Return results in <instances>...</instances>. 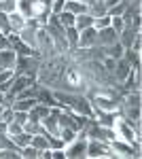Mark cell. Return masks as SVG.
Here are the masks:
<instances>
[{
	"label": "cell",
	"mask_w": 142,
	"mask_h": 159,
	"mask_svg": "<svg viewBox=\"0 0 142 159\" xmlns=\"http://www.w3.org/2000/svg\"><path fill=\"white\" fill-rule=\"evenodd\" d=\"M9 138L15 142V147H19V148L28 147L32 142V134H28V132H21V134H17V136H9Z\"/></svg>",
	"instance_id": "obj_20"
},
{
	"label": "cell",
	"mask_w": 142,
	"mask_h": 159,
	"mask_svg": "<svg viewBox=\"0 0 142 159\" xmlns=\"http://www.w3.org/2000/svg\"><path fill=\"white\" fill-rule=\"evenodd\" d=\"M70 110L72 112H79V115H85V117H94V108H91V102L87 98H81V96H72L70 102Z\"/></svg>",
	"instance_id": "obj_3"
},
{
	"label": "cell",
	"mask_w": 142,
	"mask_h": 159,
	"mask_svg": "<svg viewBox=\"0 0 142 159\" xmlns=\"http://www.w3.org/2000/svg\"><path fill=\"white\" fill-rule=\"evenodd\" d=\"M95 34H98V30H95L94 25L81 30V32H79V47H83V49L94 47V45H95Z\"/></svg>",
	"instance_id": "obj_6"
},
{
	"label": "cell",
	"mask_w": 142,
	"mask_h": 159,
	"mask_svg": "<svg viewBox=\"0 0 142 159\" xmlns=\"http://www.w3.org/2000/svg\"><path fill=\"white\" fill-rule=\"evenodd\" d=\"M66 7V0H53L51 2V15H59Z\"/></svg>",
	"instance_id": "obj_29"
},
{
	"label": "cell",
	"mask_w": 142,
	"mask_h": 159,
	"mask_svg": "<svg viewBox=\"0 0 142 159\" xmlns=\"http://www.w3.org/2000/svg\"><path fill=\"white\" fill-rule=\"evenodd\" d=\"M127 4H130V2H117V4H115V7H110L106 13L110 15V17H121V15L125 13V9H127Z\"/></svg>",
	"instance_id": "obj_23"
},
{
	"label": "cell",
	"mask_w": 142,
	"mask_h": 159,
	"mask_svg": "<svg viewBox=\"0 0 142 159\" xmlns=\"http://www.w3.org/2000/svg\"><path fill=\"white\" fill-rule=\"evenodd\" d=\"M36 30L38 28H34V25H24L17 34H19V38L24 40L25 45L30 47L32 51H38V40H36Z\"/></svg>",
	"instance_id": "obj_5"
},
{
	"label": "cell",
	"mask_w": 142,
	"mask_h": 159,
	"mask_svg": "<svg viewBox=\"0 0 142 159\" xmlns=\"http://www.w3.org/2000/svg\"><path fill=\"white\" fill-rule=\"evenodd\" d=\"M108 25H110V15H102V17H95L94 19L95 30H102V28H108Z\"/></svg>",
	"instance_id": "obj_26"
},
{
	"label": "cell",
	"mask_w": 142,
	"mask_h": 159,
	"mask_svg": "<svg viewBox=\"0 0 142 159\" xmlns=\"http://www.w3.org/2000/svg\"><path fill=\"white\" fill-rule=\"evenodd\" d=\"M2 110H4V104H0V121H2Z\"/></svg>",
	"instance_id": "obj_39"
},
{
	"label": "cell",
	"mask_w": 142,
	"mask_h": 159,
	"mask_svg": "<svg viewBox=\"0 0 142 159\" xmlns=\"http://www.w3.org/2000/svg\"><path fill=\"white\" fill-rule=\"evenodd\" d=\"M0 104H4V93L0 91Z\"/></svg>",
	"instance_id": "obj_40"
},
{
	"label": "cell",
	"mask_w": 142,
	"mask_h": 159,
	"mask_svg": "<svg viewBox=\"0 0 142 159\" xmlns=\"http://www.w3.org/2000/svg\"><path fill=\"white\" fill-rule=\"evenodd\" d=\"M64 11L72 13V15H81V13H87V4H83V2H76V0H66Z\"/></svg>",
	"instance_id": "obj_17"
},
{
	"label": "cell",
	"mask_w": 142,
	"mask_h": 159,
	"mask_svg": "<svg viewBox=\"0 0 142 159\" xmlns=\"http://www.w3.org/2000/svg\"><path fill=\"white\" fill-rule=\"evenodd\" d=\"M125 106H140V91L130 93V96H127V100H125Z\"/></svg>",
	"instance_id": "obj_31"
},
{
	"label": "cell",
	"mask_w": 142,
	"mask_h": 159,
	"mask_svg": "<svg viewBox=\"0 0 142 159\" xmlns=\"http://www.w3.org/2000/svg\"><path fill=\"white\" fill-rule=\"evenodd\" d=\"M110 148H112V151H117V153H121V155H127V157H138V153L134 151V147H127V144L117 142V140H112Z\"/></svg>",
	"instance_id": "obj_18"
},
{
	"label": "cell",
	"mask_w": 142,
	"mask_h": 159,
	"mask_svg": "<svg viewBox=\"0 0 142 159\" xmlns=\"http://www.w3.org/2000/svg\"><path fill=\"white\" fill-rule=\"evenodd\" d=\"M108 9H106V4L102 2V0H91L89 4H87V15H91V17H102V15H108Z\"/></svg>",
	"instance_id": "obj_9"
},
{
	"label": "cell",
	"mask_w": 142,
	"mask_h": 159,
	"mask_svg": "<svg viewBox=\"0 0 142 159\" xmlns=\"http://www.w3.org/2000/svg\"><path fill=\"white\" fill-rule=\"evenodd\" d=\"M11 32V28H9V17H7V13L0 11V34H9Z\"/></svg>",
	"instance_id": "obj_28"
},
{
	"label": "cell",
	"mask_w": 142,
	"mask_h": 159,
	"mask_svg": "<svg viewBox=\"0 0 142 159\" xmlns=\"http://www.w3.org/2000/svg\"><path fill=\"white\" fill-rule=\"evenodd\" d=\"M7 17H9V28H11V32H19V30L25 25V17L21 15V13L13 11V13H9Z\"/></svg>",
	"instance_id": "obj_12"
},
{
	"label": "cell",
	"mask_w": 142,
	"mask_h": 159,
	"mask_svg": "<svg viewBox=\"0 0 142 159\" xmlns=\"http://www.w3.org/2000/svg\"><path fill=\"white\" fill-rule=\"evenodd\" d=\"M102 49H104V55H106V57H112V60H119V57H123V45H121V43H115V45H108V47H102Z\"/></svg>",
	"instance_id": "obj_14"
},
{
	"label": "cell",
	"mask_w": 142,
	"mask_h": 159,
	"mask_svg": "<svg viewBox=\"0 0 142 159\" xmlns=\"http://www.w3.org/2000/svg\"><path fill=\"white\" fill-rule=\"evenodd\" d=\"M110 28L119 34V32L125 28V25H123V19H121V17H110Z\"/></svg>",
	"instance_id": "obj_32"
},
{
	"label": "cell",
	"mask_w": 142,
	"mask_h": 159,
	"mask_svg": "<svg viewBox=\"0 0 142 159\" xmlns=\"http://www.w3.org/2000/svg\"><path fill=\"white\" fill-rule=\"evenodd\" d=\"M15 61H17V53L13 49L0 51V70H11V68H15Z\"/></svg>",
	"instance_id": "obj_8"
},
{
	"label": "cell",
	"mask_w": 142,
	"mask_h": 159,
	"mask_svg": "<svg viewBox=\"0 0 142 159\" xmlns=\"http://www.w3.org/2000/svg\"><path fill=\"white\" fill-rule=\"evenodd\" d=\"M38 153H40V151L34 148L32 144H28V147L21 148V157H25V159H36V157H38Z\"/></svg>",
	"instance_id": "obj_27"
},
{
	"label": "cell",
	"mask_w": 142,
	"mask_h": 159,
	"mask_svg": "<svg viewBox=\"0 0 142 159\" xmlns=\"http://www.w3.org/2000/svg\"><path fill=\"white\" fill-rule=\"evenodd\" d=\"M94 25V17L91 15H87V13H81V15H76L74 17V28L81 32V30H85V28H91Z\"/></svg>",
	"instance_id": "obj_15"
},
{
	"label": "cell",
	"mask_w": 142,
	"mask_h": 159,
	"mask_svg": "<svg viewBox=\"0 0 142 159\" xmlns=\"http://www.w3.org/2000/svg\"><path fill=\"white\" fill-rule=\"evenodd\" d=\"M21 132H24V125H19L17 121L7 123V136H17V134H21Z\"/></svg>",
	"instance_id": "obj_25"
},
{
	"label": "cell",
	"mask_w": 142,
	"mask_h": 159,
	"mask_svg": "<svg viewBox=\"0 0 142 159\" xmlns=\"http://www.w3.org/2000/svg\"><path fill=\"white\" fill-rule=\"evenodd\" d=\"M0 11L7 13V15L17 11V0H0Z\"/></svg>",
	"instance_id": "obj_24"
},
{
	"label": "cell",
	"mask_w": 142,
	"mask_h": 159,
	"mask_svg": "<svg viewBox=\"0 0 142 159\" xmlns=\"http://www.w3.org/2000/svg\"><path fill=\"white\" fill-rule=\"evenodd\" d=\"M104 4H106V9H110V7H115L117 2H121V0H102Z\"/></svg>",
	"instance_id": "obj_37"
},
{
	"label": "cell",
	"mask_w": 142,
	"mask_h": 159,
	"mask_svg": "<svg viewBox=\"0 0 142 159\" xmlns=\"http://www.w3.org/2000/svg\"><path fill=\"white\" fill-rule=\"evenodd\" d=\"M74 136H76L74 129H70V127H59V138H62L64 144H70L72 140H74Z\"/></svg>",
	"instance_id": "obj_22"
},
{
	"label": "cell",
	"mask_w": 142,
	"mask_h": 159,
	"mask_svg": "<svg viewBox=\"0 0 142 159\" xmlns=\"http://www.w3.org/2000/svg\"><path fill=\"white\" fill-rule=\"evenodd\" d=\"M74 17H76V15H72V13H68V11H62L57 15V21L64 25V28H70V25H74Z\"/></svg>",
	"instance_id": "obj_21"
},
{
	"label": "cell",
	"mask_w": 142,
	"mask_h": 159,
	"mask_svg": "<svg viewBox=\"0 0 142 159\" xmlns=\"http://www.w3.org/2000/svg\"><path fill=\"white\" fill-rule=\"evenodd\" d=\"M119 40V34L108 25V28H102V30H98V34H95V45H100V47H108V45H115Z\"/></svg>",
	"instance_id": "obj_4"
},
{
	"label": "cell",
	"mask_w": 142,
	"mask_h": 159,
	"mask_svg": "<svg viewBox=\"0 0 142 159\" xmlns=\"http://www.w3.org/2000/svg\"><path fill=\"white\" fill-rule=\"evenodd\" d=\"M76 134H79V140H72L70 147L66 148V157H70V159L85 157L87 155V136H85L83 129H79Z\"/></svg>",
	"instance_id": "obj_1"
},
{
	"label": "cell",
	"mask_w": 142,
	"mask_h": 159,
	"mask_svg": "<svg viewBox=\"0 0 142 159\" xmlns=\"http://www.w3.org/2000/svg\"><path fill=\"white\" fill-rule=\"evenodd\" d=\"M85 157H112V148L110 142H100V140H91L87 144V155Z\"/></svg>",
	"instance_id": "obj_2"
},
{
	"label": "cell",
	"mask_w": 142,
	"mask_h": 159,
	"mask_svg": "<svg viewBox=\"0 0 142 159\" xmlns=\"http://www.w3.org/2000/svg\"><path fill=\"white\" fill-rule=\"evenodd\" d=\"M2 121H4V123H11L13 121V108H11V106H4V110H2Z\"/></svg>",
	"instance_id": "obj_33"
},
{
	"label": "cell",
	"mask_w": 142,
	"mask_h": 159,
	"mask_svg": "<svg viewBox=\"0 0 142 159\" xmlns=\"http://www.w3.org/2000/svg\"><path fill=\"white\" fill-rule=\"evenodd\" d=\"M51 157L64 159V157H66V151H64V147H62V148H51Z\"/></svg>",
	"instance_id": "obj_35"
},
{
	"label": "cell",
	"mask_w": 142,
	"mask_h": 159,
	"mask_svg": "<svg viewBox=\"0 0 142 159\" xmlns=\"http://www.w3.org/2000/svg\"><path fill=\"white\" fill-rule=\"evenodd\" d=\"M2 134H7V123L4 121H0V136Z\"/></svg>",
	"instance_id": "obj_38"
},
{
	"label": "cell",
	"mask_w": 142,
	"mask_h": 159,
	"mask_svg": "<svg viewBox=\"0 0 142 159\" xmlns=\"http://www.w3.org/2000/svg\"><path fill=\"white\" fill-rule=\"evenodd\" d=\"M138 34H140V32H136V30H131V28H123V30L119 32V43L123 45V49H130L134 38L138 36Z\"/></svg>",
	"instance_id": "obj_10"
},
{
	"label": "cell",
	"mask_w": 142,
	"mask_h": 159,
	"mask_svg": "<svg viewBox=\"0 0 142 159\" xmlns=\"http://www.w3.org/2000/svg\"><path fill=\"white\" fill-rule=\"evenodd\" d=\"M76 2H83V4H89L91 0H76Z\"/></svg>",
	"instance_id": "obj_41"
},
{
	"label": "cell",
	"mask_w": 142,
	"mask_h": 159,
	"mask_svg": "<svg viewBox=\"0 0 142 159\" xmlns=\"http://www.w3.org/2000/svg\"><path fill=\"white\" fill-rule=\"evenodd\" d=\"M13 76H15V70H0V83H4V81H11Z\"/></svg>",
	"instance_id": "obj_34"
},
{
	"label": "cell",
	"mask_w": 142,
	"mask_h": 159,
	"mask_svg": "<svg viewBox=\"0 0 142 159\" xmlns=\"http://www.w3.org/2000/svg\"><path fill=\"white\" fill-rule=\"evenodd\" d=\"M34 106H36V98H24V100H15V102L11 104V108H13V110H25V112H28V110H32Z\"/></svg>",
	"instance_id": "obj_16"
},
{
	"label": "cell",
	"mask_w": 142,
	"mask_h": 159,
	"mask_svg": "<svg viewBox=\"0 0 142 159\" xmlns=\"http://www.w3.org/2000/svg\"><path fill=\"white\" fill-rule=\"evenodd\" d=\"M64 36H66V43L70 45V47H79V30L74 28V25H70V28H64Z\"/></svg>",
	"instance_id": "obj_19"
},
{
	"label": "cell",
	"mask_w": 142,
	"mask_h": 159,
	"mask_svg": "<svg viewBox=\"0 0 142 159\" xmlns=\"http://www.w3.org/2000/svg\"><path fill=\"white\" fill-rule=\"evenodd\" d=\"M130 72H131V66L123 60V57H119V60L115 61V68H112V74L117 76V81H119V83H123V81L127 79V74H130Z\"/></svg>",
	"instance_id": "obj_7"
},
{
	"label": "cell",
	"mask_w": 142,
	"mask_h": 159,
	"mask_svg": "<svg viewBox=\"0 0 142 159\" xmlns=\"http://www.w3.org/2000/svg\"><path fill=\"white\" fill-rule=\"evenodd\" d=\"M36 102H40V104H47V106H57V102H55V96L49 91L47 87H38V91H36Z\"/></svg>",
	"instance_id": "obj_11"
},
{
	"label": "cell",
	"mask_w": 142,
	"mask_h": 159,
	"mask_svg": "<svg viewBox=\"0 0 142 159\" xmlns=\"http://www.w3.org/2000/svg\"><path fill=\"white\" fill-rule=\"evenodd\" d=\"M13 121H17L19 125H24L28 121V112L25 110H13Z\"/></svg>",
	"instance_id": "obj_30"
},
{
	"label": "cell",
	"mask_w": 142,
	"mask_h": 159,
	"mask_svg": "<svg viewBox=\"0 0 142 159\" xmlns=\"http://www.w3.org/2000/svg\"><path fill=\"white\" fill-rule=\"evenodd\" d=\"M121 2H130V0H121Z\"/></svg>",
	"instance_id": "obj_42"
},
{
	"label": "cell",
	"mask_w": 142,
	"mask_h": 159,
	"mask_svg": "<svg viewBox=\"0 0 142 159\" xmlns=\"http://www.w3.org/2000/svg\"><path fill=\"white\" fill-rule=\"evenodd\" d=\"M123 60L131 66V70H140V53L134 49H125L123 51Z\"/></svg>",
	"instance_id": "obj_13"
},
{
	"label": "cell",
	"mask_w": 142,
	"mask_h": 159,
	"mask_svg": "<svg viewBox=\"0 0 142 159\" xmlns=\"http://www.w3.org/2000/svg\"><path fill=\"white\" fill-rule=\"evenodd\" d=\"M4 49H11V43H9L7 34H0V51H4Z\"/></svg>",
	"instance_id": "obj_36"
}]
</instances>
